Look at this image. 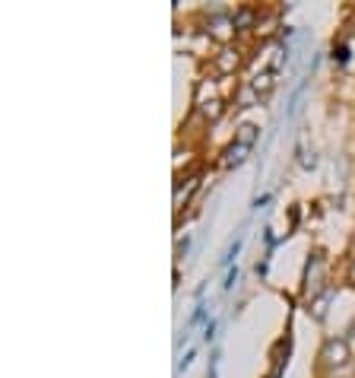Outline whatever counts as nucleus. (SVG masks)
Segmentation results:
<instances>
[{
    "label": "nucleus",
    "instance_id": "3",
    "mask_svg": "<svg viewBox=\"0 0 355 378\" xmlns=\"http://www.w3.org/2000/svg\"><path fill=\"white\" fill-rule=\"evenodd\" d=\"M232 20H235V29H238V32H247V29H257V13H254V10H238V13H235L232 16Z\"/></svg>",
    "mask_w": 355,
    "mask_h": 378
},
{
    "label": "nucleus",
    "instance_id": "8",
    "mask_svg": "<svg viewBox=\"0 0 355 378\" xmlns=\"http://www.w3.org/2000/svg\"><path fill=\"white\" fill-rule=\"evenodd\" d=\"M247 147H241V143H232V147L225 150V166H238L241 159H244Z\"/></svg>",
    "mask_w": 355,
    "mask_h": 378
},
{
    "label": "nucleus",
    "instance_id": "2",
    "mask_svg": "<svg viewBox=\"0 0 355 378\" xmlns=\"http://www.w3.org/2000/svg\"><path fill=\"white\" fill-rule=\"evenodd\" d=\"M349 356H352V353H349V343L346 340H327V343L320 346V362L323 365H330V369H336V365H346L349 362Z\"/></svg>",
    "mask_w": 355,
    "mask_h": 378
},
{
    "label": "nucleus",
    "instance_id": "9",
    "mask_svg": "<svg viewBox=\"0 0 355 378\" xmlns=\"http://www.w3.org/2000/svg\"><path fill=\"white\" fill-rule=\"evenodd\" d=\"M200 111L209 118V121H216V118L222 115V102L219 99H213V102H200Z\"/></svg>",
    "mask_w": 355,
    "mask_h": 378
},
{
    "label": "nucleus",
    "instance_id": "1",
    "mask_svg": "<svg viewBox=\"0 0 355 378\" xmlns=\"http://www.w3.org/2000/svg\"><path fill=\"white\" fill-rule=\"evenodd\" d=\"M206 32H209V39H216L219 45H228V42L235 39V20L232 16H225V13H213L209 16V23H206Z\"/></svg>",
    "mask_w": 355,
    "mask_h": 378
},
{
    "label": "nucleus",
    "instance_id": "6",
    "mask_svg": "<svg viewBox=\"0 0 355 378\" xmlns=\"http://www.w3.org/2000/svg\"><path fill=\"white\" fill-rule=\"evenodd\" d=\"M251 90L257 92V96H266V92L273 90V73L266 71V73H257V77H254V83H251Z\"/></svg>",
    "mask_w": 355,
    "mask_h": 378
},
{
    "label": "nucleus",
    "instance_id": "11",
    "mask_svg": "<svg viewBox=\"0 0 355 378\" xmlns=\"http://www.w3.org/2000/svg\"><path fill=\"white\" fill-rule=\"evenodd\" d=\"M349 283H355V261H352V270H349Z\"/></svg>",
    "mask_w": 355,
    "mask_h": 378
},
{
    "label": "nucleus",
    "instance_id": "7",
    "mask_svg": "<svg viewBox=\"0 0 355 378\" xmlns=\"http://www.w3.org/2000/svg\"><path fill=\"white\" fill-rule=\"evenodd\" d=\"M311 264H314V267H308V293L314 295V293H317V286H320L317 280H320V274H323V264H320V257H314Z\"/></svg>",
    "mask_w": 355,
    "mask_h": 378
},
{
    "label": "nucleus",
    "instance_id": "10",
    "mask_svg": "<svg viewBox=\"0 0 355 378\" xmlns=\"http://www.w3.org/2000/svg\"><path fill=\"white\" fill-rule=\"evenodd\" d=\"M327 302H330V293H323V295H317L314 305H311V315H314L317 321H320L323 315H327Z\"/></svg>",
    "mask_w": 355,
    "mask_h": 378
},
{
    "label": "nucleus",
    "instance_id": "4",
    "mask_svg": "<svg viewBox=\"0 0 355 378\" xmlns=\"http://www.w3.org/2000/svg\"><path fill=\"white\" fill-rule=\"evenodd\" d=\"M260 137V128H254V124H241L238 134H235V143H241V147L251 150V143Z\"/></svg>",
    "mask_w": 355,
    "mask_h": 378
},
{
    "label": "nucleus",
    "instance_id": "5",
    "mask_svg": "<svg viewBox=\"0 0 355 378\" xmlns=\"http://www.w3.org/2000/svg\"><path fill=\"white\" fill-rule=\"evenodd\" d=\"M216 67H219V73H232V71H238V54L235 51H222L219 58H216Z\"/></svg>",
    "mask_w": 355,
    "mask_h": 378
}]
</instances>
